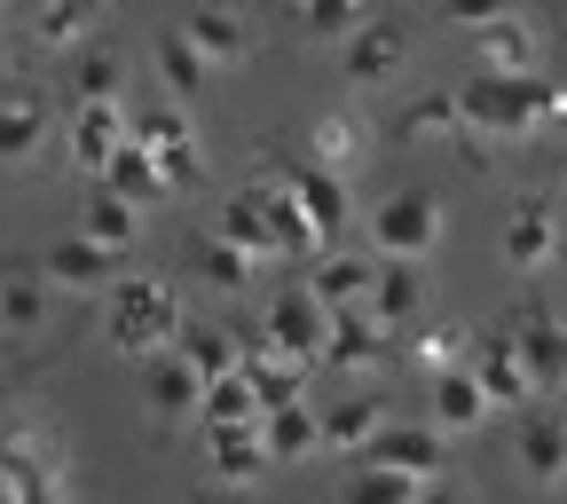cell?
<instances>
[{
  "label": "cell",
  "instance_id": "obj_1",
  "mask_svg": "<svg viewBox=\"0 0 567 504\" xmlns=\"http://www.w3.org/2000/svg\"><path fill=\"white\" fill-rule=\"evenodd\" d=\"M182 300L166 292L158 276H126L118 292L103 300V339L118 347V354H174L182 347Z\"/></svg>",
  "mask_w": 567,
  "mask_h": 504
},
{
  "label": "cell",
  "instance_id": "obj_2",
  "mask_svg": "<svg viewBox=\"0 0 567 504\" xmlns=\"http://www.w3.org/2000/svg\"><path fill=\"white\" fill-rule=\"evenodd\" d=\"M63 496H71V465L55 434L32 402H9V504H63Z\"/></svg>",
  "mask_w": 567,
  "mask_h": 504
},
{
  "label": "cell",
  "instance_id": "obj_3",
  "mask_svg": "<svg viewBox=\"0 0 567 504\" xmlns=\"http://www.w3.org/2000/svg\"><path fill=\"white\" fill-rule=\"evenodd\" d=\"M252 174H268V182L292 189V197H300V213H308V229L339 253V237H347V222H354L347 174H331V166H316V158H284V151H260V158H252Z\"/></svg>",
  "mask_w": 567,
  "mask_h": 504
},
{
  "label": "cell",
  "instance_id": "obj_4",
  "mask_svg": "<svg viewBox=\"0 0 567 504\" xmlns=\"http://www.w3.org/2000/svg\"><path fill=\"white\" fill-rule=\"evenodd\" d=\"M442 237H450V213H442L434 189H386L379 213H371V245H379V260H425Z\"/></svg>",
  "mask_w": 567,
  "mask_h": 504
},
{
  "label": "cell",
  "instance_id": "obj_5",
  "mask_svg": "<svg viewBox=\"0 0 567 504\" xmlns=\"http://www.w3.org/2000/svg\"><path fill=\"white\" fill-rule=\"evenodd\" d=\"M268 339H276V354H284V363H323V347H331V308L308 292V284H292V292H276L268 300Z\"/></svg>",
  "mask_w": 567,
  "mask_h": 504
},
{
  "label": "cell",
  "instance_id": "obj_6",
  "mask_svg": "<svg viewBox=\"0 0 567 504\" xmlns=\"http://www.w3.org/2000/svg\"><path fill=\"white\" fill-rule=\"evenodd\" d=\"M496 245H505V260H513L520 276H536L551 253H567V229H559V197H551V189H528V197L505 213Z\"/></svg>",
  "mask_w": 567,
  "mask_h": 504
},
{
  "label": "cell",
  "instance_id": "obj_7",
  "mask_svg": "<svg viewBox=\"0 0 567 504\" xmlns=\"http://www.w3.org/2000/svg\"><path fill=\"white\" fill-rule=\"evenodd\" d=\"M402 63H410V24H394V17H371L339 48L347 88H386V80H402Z\"/></svg>",
  "mask_w": 567,
  "mask_h": 504
},
{
  "label": "cell",
  "instance_id": "obj_8",
  "mask_svg": "<svg viewBox=\"0 0 567 504\" xmlns=\"http://www.w3.org/2000/svg\"><path fill=\"white\" fill-rule=\"evenodd\" d=\"M505 331H513V347H520V363H528L536 387H567V323L544 300H520Z\"/></svg>",
  "mask_w": 567,
  "mask_h": 504
},
{
  "label": "cell",
  "instance_id": "obj_9",
  "mask_svg": "<svg viewBox=\"0 0 567 504\" xmlns=\"http://www.w3.org/2000/svg\"><path fill=\"white\" fill-rule=\"evenodd\" d=\"M118 260L126 253H103L95 237H80V229H71V237H55L48 253H40V268H48V284H63V292H118Z\"/></svg>",
  "mask_w": 567,
  "mask_h": 504
},
{
  "label": "cell",
  "instance_id": "obj_10",
  "mask_svg": "<svg viewBox=\"0 0 567 504\" xmlns=\"http://www.w3.org/2000/svg\"><path fill=\"white\" fill-rule=\"evenodd\" d=\"M354 465H379V473H410V481H442L450 465V442H442V425H386V434L354 457Z\"/></svg>",
  "mask_w": 567,
  "mask_h": 504
},
{
  "label": "cell",
  "instance_id": "obj_11",
  "mask_svg": "<svg viewBox=\"0 0 567 504\" xmlns=\"http://www.w3.org/2000/svg\"><path fill=\"white\" fill-rule=\"evenodd\" d=\"M142 394H151V418L158 425H189V418H205V379H197V363L174 347V354H151V379H142Z\"/></svg>",
  "mask_w": 567,
  "mask_h": 504
},
{
  "label": "cell",
  "instance_id": "obj_12",
  "mask_svg": "<svg viewBox=\"0 0 567 504\" xmlns=\"http://www.w3.org/2000/svg\"><path fill=\"white\" fill-rule=\"evenodd\" d=\"M513 457L536 488H559L567 481V410H528L513 425Z\"/></svg>",
  "mask_w": 567,
  "mask_h": 504
},
{
  "label": "cell",
  "instance_id": "obj_13",
  "mask_svg": "<svg viewBox=\"0 0 567 504\" xmlns=\"http://www.w3.org/2000/svg\"><path fill=\"white\" fill-rule=\"evenodd\" d=\"M126 134H134V111L126 103H80V111H71V166L103 174L126 151Z\"/></svg>",
  "mask_w": 567,
  "mask_h": 504
},
{
  "label": "cell",
  "instance_id": "obj_14",
  "mask_svg": "<svg viewBox=\"0 0 567 504\" xmlns=\"http://www.w3.org/2000/svg\"><path fill=\"white\" fill-rule=\"evenodd\" d=\"M473 63L481 71H544V24L505 9L488 32H473Z\"/></svg>",
  "mask_w": 567,
  "mask_h": 504
},
{
  "label": "cell",
  "instance_id": "obj_15",
  "mask_svg": "<svg viewBox=\"0 0 567 504\" xmlns=\"http://www.w3.org/2000/svg\"><path fill=\"white\" fill-rule=\"evenodd\" d=\"M379 363H386V323H379L371 308H347V316H331L323 371H339V379H363V371H379Z\"/></svg>",
  "mask_w": 567,
  "mask_h": 504
},
{
  "label": "cell",
  "instance_id": "obj_16",
  "mask_svg": "<svg viewBox=\"0 0 567 504\" xmlns=\"http://www.w3.org/2000/svg\"><path fill=\"white\" fill-rule=\"evenodd\" d=\"M465 371L481 379L488 410H520V402L536 394V379H528V363H520V347H513V331H496V339H481Z\"/></svg>",
  "mask_w": 567,
  "mask_h": 504
},
{
  "label": "cell",
  "instance_id": "obj_17",
  "mask_svg": "<svg viewBox=\"0 0 567 504\" xmlns=\"http://www.w3.org/2000/svg\"><path fill=\"white\" fill-rule=\"evenodd\" d=\"M379 434H386V394L379 387H354V394L323 402V450H354V457H363Z\"/></svg>",
  "mask_w": 567,
  "mask_h": 504
},
{
  "label": "cell",
  "instance_id": "obj_18",
  "mask_svg": "<svg viewBox=\"0 0 567 504\" xmlns=\"http://www.w3.org/2000/svg\"><path fill=\"white\" fill-rule=\"evenodd\" d=\"M182 268L205 284V292H221V300H237V292H252V276H260V260L252 253H237L229 237H189V253H182Z\"/></svg>",
  "mask_w": 567,
  "mask_h": 504
},
{
  "label": "cell",
  "instance_id": "obj_19",
  "mask_svg": "<svg viewBox=\"0 0 567 504\" xmlns=\"http://www.w3.org/2000/svg\"><path fill=\"white\" fill-rule=\"evenodd\" d=\"M276 457H268V434L260 425H213L205 434V473L213 481H229V488H245V481H260Z\"/></svg>",
  "mask_w": 567,
  "mask_h": 504
},
{
  "label": "cell",
  "instance_id": "obj_20",
  "mask_svg": "<svg viewBox=\"0 0 567 504\" xmlns=\"http://www.w3.org/2000/svg\"><path fill=\"white\" fill-rule=\"evenodd\" d=\"M371 284H379V260H363V253H323L316 276H308V292H316L331 316H347V308H371Z\"/></svg>",
  "mask_w": 567,
  "mask_h": 504
},
{
  "label": "cell",
  "instance_id": "obj_21",
  "mask_svg": "<svg viewBox=\"0 0 567 504\" xmlns=\"http://www.w3.org/2000/svg\"><path fill=\"white\" fill-rule=\"evenodd\" d=\"M457 134H465V111H457V95H450V88L410 95V103L386 119V142H457Z\"/></svg>",
  "mask_w": 567,
  "mask_h": 504
},
{
  "label": "cell",
  "instance_id": "obj_22",
  "mask_svg": "<svg viewBox=\"0 0 567 504\" xmlns=\"http://www.w3.org/2000/svg\"><path fill=\"white\" fill-rule=\"evenodd\" d=\"M371 316L394 331V323H425V276H417V260H379V284H371Z\"/></svg>",
  "mask_w": 567,
  "mask_h": 504
},
{
  "label": "cell",
  "instance_id": "obj_23",
  "mask_svg": "<svg viewBox=\"0 0 567 504\" xmlns=\"http://www.w3.org/2000/svg\"><path fill=\"white\" fill-rule=\"evenodd\" d=\"M252 189H260V213H268V245H276V260H292V253H316V245H323V237L308 229V213H300V197L284 189V182L252 174Z\"/></svg>",
  "mask_w": 567,
  "mask_h": 504
},
{
  "label": "cell",
  "instance_id": "obj_24",
  "mask_svg": "<svg viewBox=\"0 0 567 504\" xmlns=\"http://www.w3.org/2000/svg\"><path fill=\"white\" fill-rule=\"evenodd\" d=\"M0 142H9V166H24L40 142H48V95L32 80H17L9 103H0Z\"/></svg>",
  "mask_w": 567,
  "mask_h": 504
},
{
  "label": "cell",
  "instance_id": "obj_25",
  "mask_svg": "<svg viewBox=\"0 0 567 504\" xmlns=\"http://www.w3.org/2000/svg\"><path fill=\"white\" fill-rule=\"evenodd\" d=\"M80 237H95L103 253H134V237H142V205H126L118 189H87V205H80Z\"/></svg>",
  "mask_w": 567,
  "mask_h": 504
},
{
  "label": "cell",
  "instance_id": "obj_26",
  "mask_svg": "<svg viewBox=\"0 0 567 504\" xmlns=\"http://www.w3.org/2000/svg\"><path fill=\"white\" fill-rule=\"evenodd\" d=\"M182 354L197 363V379H205V387H221V379H237V371H245V339H237L229 323H189V331H182Z\"/></svg>",
  "mask_w": 567,
  "mask_h": 504
},
{
  "label": "cell",
  "instance_id": "obj_27",
  "mask_svg": "<svg viewBox=\"0 0 567 504\" xmlns=\"http://www.w3.org/2000/svg\"><path fill=\"white\" fill-rule=\"evenodd\" d=\"M260 434H268V457H276V465H300V457L323 450V410H308V402L268 410V418H260Z\"/></svg>",
  "mask_w": 567,
  "mask_h": 504
},
{
  "label": "cell",
  "instance_id": "obj_28",
  "mask_svg": "<svg viewBox=\"0 0 567 504\" xmlns=\"http://www.w3.org/2000/svg\"><path fill=\"white\" fill-rule=\"evenodd\" d=\"M213 237H229L237 253H252V260H276V245H268V213H260V189H229L221 197V213H213Z\"/></svg>",
  "mask_w": 567,
  "mask_h": 504
},
{
  "label": "cell",
  "instance_id": "obj_29",
  "mask_svg": "<svg viewBox=\"0 0 567 504\" xmlns=\"http://www.w3.org/2000/svg\"><path fill=\"white\" fill-rule=\"evenodd\" d=\"M103 189H118L126 205H158V197H174V189H166V166H158V151H142V142H126V151L103 166Z\"/></svg>",
  "mask_w": 567,
  "mask_h": 504
},
{
  "label": "cell",
  "instance_id": "obj_30",
  "mask_svg": "<svg viewBox=\"0 0 567 504\" xmlns=\"http://www.w3.org/2000/svg\"><path fill=\"white\" fill-rule=\"evenodd\" d=\"M182 32H189V48H197L205 63H237V55L252 48V24H245L237 9H197V17H182Z\"/></svg>",
  "mask_w": 567,
  "mask_h": 504
},
{
  "label": "cell",
  "instance_id": "obj_31",
  "mask_svg": "<svg viewBox=\"0 0 567 504\" xmlns=\"http://www.w3.org/2000/svg\"><path fill=\"white\" fill-rule=\"evenodd\" d=\"M481 418H488L481 379H473V371H442V379H434V425H442V434H473Z\"/></svg>",
  "mask_w": 567,
  "mask_h": 504
},
{
  "label": "cell",
  "instance_id": "obj_32",
  "mask_svg": "<svg viewBox=\"0 0 567 504\" xmlns=\"http://www.w3.org/2000/svg\"><path fill=\"white\" fill-rule=\"evenodd\" d=\"M0 308H9V331H17V339L40 331V323H48V268H40V260H17V268H9V292H0Z\"/></svg>",
  "mask_w": 567,
  "mask_h": 504
},
{
  "label": "cell",
  "instance_id": "obj_33",
  "mask_svg": "<svg viewBox=\"0 0 567 504\" xmlns=\"http://www.w3.org/2000/svg\"><path fill=\"white\" fill-rule=\"evenodd\" d=\"M205 71H213V63L189 48V32L166 24V32H158V88H166V95H197V88H205Z\"/></svg>",
  "mask_w": 567,
  "mask_h": 504
},
{
  "label": "cell",
  "instance_id": "obj_34",
  "mask_svg": "<svg viewBox=\"0 0 567 504\" xmlns=\"http://www.w3.org/2000/svg\"><path fill=\"white\" fill-rule=\"evenodd\" d=\"M354 151H363V134H354V119H347V111H316V119H308V158H316V166L347 174V166H354Z\"/></svg>",
  "mask_w": 567,
  "mask_h": 504
},
{
  "label": "cell",
  "instance_id": "obj_35",
  "mask_svg": "<svg viewBox=\"0 0 567 504\" xmlns=\"http://www.w3.org/2000/svg\"><path fill=\"white\" fill-rule=\"evenodd\" d=\"M268 410H260V394H252V379L237 371V379H221V387H205V434H213V425H260Z\"/></svg>",
  "mask_w": 567,
  "mask_h": 504
},
{
  "label": "cell",
  "instance_id": "obj_36",
  "mask_svg": "<svg viewBox=\"0 0 567 504\" xmlns=\"http://www.w3.org/2000/svg\"><path fill=\"white\" fill-rule=\"evenodd\" d=\"M80 103H118V55H103V48L71 55V111Z\"/></svg>",
  "mask_w": 567,
  "mask_h": 504
},
{
  "label": "cell",
  "instance_id": "obj_37",
  "mask_svg": "<svg viewBox=\"0 0 567 504\" xmlns=\"http://www.w3.org/2000/svg\"><path fill=\"white\" fill-rule=\"evenodd\" d=\"M417 488H425V481H410V473L354 465V473H347V488H339V504H417Z\"/></svg>",
  "mask_w": 567,
  "mask_h": 504
},
{
  "label": "cell",
  "instance_id": "obj_38",
  "mask_svg": "<svg viewBox=\"0 0 567 504\" xmlns=\"http://www.w3.org/2000/svg\"><path fill=\"white\" fill-rule=\"evenodd\" d=\"M197 126L174 111V103H134V134L126 142H142V151H174V142H189Z\"/></svg>",
  "mask_w": 567,
  "mask_h": 504
},
{
  "label": "cell",
  "instance_id": "obj_39",
  "mask_svg": "<svg viewBox=\"0 0 567 504\" xmlns=\"http://www.w3.org/2000/svg\"><path fill=\"white\" fill-rule=\"evenodd\" d=\"M371 24V9H354V0H308V9H300V32H316V40H354V32H363Z\"/></svg>",
  "mask_w": 567,
  "mask_h": 504
},
{
  "label": "cell",
  "instance_id": "obj_40",
  "mask_svg": "<svg viewBox=\"0 0 567 504\" xmlns=\"http://www.w3.org/2000/svg\"><path fill=\"white\" fill-rule=\"evenodd\" d=\"M87 24H95L87 0H71V9H32V17H24V32H32V40H48V48H80V40H87Z\"/></svg>",
  "mask_w": 567,
  "mask_h": 504
},
{
  "label": "cell",
  "instance_id": "obj_41",
  "mask_svg": "<svg viewBox=\"0 0 567 504\" xmlns=\"http://www.w3.org/2000/svg\"><path fill=\"white\" fill-rule=\"evenodd\" d=\"M245 379H252V394H260V410H292L300 402V363H245Z\"/></svg>",
  "mask_w": 567,
  "mask_h": 504
},
{
  "label": "cell",
  "instance_id": "obj_42",
  "mask_svg": "<svg viewBox=\"0 0 567 504\" xmlns=\"http://www.w3.org/2000/svg\"><path fill=\"white\" fill-rule=\"evenodd\" d=\"M158 166H166V189H189V182L205 174V142H197V134L174 142V151H158Z\"/></svg>",
  "mask_w": 567,
  "mask_h": 504
},
{
  "label": "cell",
  "instance_id": "obj_43",
  "mask_svg": "<svg viewBox=\"0 0 567 504\" xmlns=\"http://www.w3.org/2000/svg\"><path fill=\"white\" fill-rule=\"evenodd\" d=\"M417 504H465V488H457V481H425Z\"/></svg>",
  "mask_w": 567,
  "mask_h": 504
}]
</instances>
